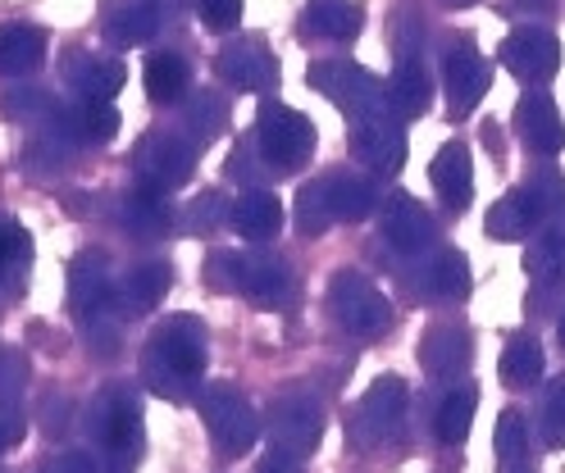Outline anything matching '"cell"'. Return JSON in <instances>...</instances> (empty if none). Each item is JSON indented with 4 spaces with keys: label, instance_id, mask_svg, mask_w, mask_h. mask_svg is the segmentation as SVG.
Returning <instances> with one entry per match:
<instances>
[{
    "label": "cell",
    "instance_id": "6da1fadb",
    "mask_svg": "<svg viewBox=\"0 0 565 473\" xmlns=\"http://www.w3.org/2000/svg\"><path fill=\"white\" fill-rule=\"evenodd\" d=\"M201 374H205V323L192 314L164 319L147 351H141V383L147 391L164 400H192L201 396Z\"/></svg>",
    "mask_w": 565,
    "mask_h": 473
},
{
    "label": "cell",
    "instance_id": "7a4b0ae2",
    "mask_svg": "<svg viewBox=\"0 0 565 473\" xmlns=\"http://www.w3.org/2000/svg\"><path fill=\"white\" fill-rule=\"evenodd\" d=\"M306 83L329 96L347 119H365V115H383V109H393L387 105V83L374 78V73L356 60H315L306 68Z\"/></svg>",
    "mask_w": 565,
    "mask_h": 473
},
{
    "label": "cell",
    "instance_id": "3957f363",
    "mask_svg": "<svg viewBox=\"0 0 565 473\" xmlns=\"http://www.w3.org/2000/svg\"><path fill=\"white\" fill-rule=\"evenodd\" d=\"M256 146H260L269 173H292L315 155V123L292 105L265 100L256 115Z\"/></svg>",
    "mask_w": 565,
    "mask_h": 473
},
{
    "label": "cell",
    "instance_id": "277c9868",
    "mask_svg": "<svg viewBox=\"0 0 565 473\" xmlns=\"http://www.w3.org/2000/svg\"><path fill=\"white\" fill-rule=\"evenodd\" d=\"M87 428L96 437V447L105 451V460H115L119 469H132V460L141 455V410L132 391L124 387L96 391L87 410Z\"/></svg>",
    "mask_w": 565,
    "mask_h": 473
},
{
    "label": "cell",
    "instance_id": "5b68a950",
    "mask_svg": "<svg viewBox=\"0 0 565 473\" xmlns=\"http://www.w3.org/2000/svg\"><path fill=\"white\" fill-rule=\"evenodd\" d=\"M329 310H333V319L347 327L351 337H365V342L383 337L387 327H393V305H387L383 291L365 273H356V269H338L333 273V282H329Z\"/></svg>",
    "mask_w": 565,
    "mask_h": 473
},
{
    "label": "cell",
    "instance_id": "8992f818",
    "mask_svg": "<svg viewBox=\"0 0 565 473\" xmlns=\"http://www.w3.org/2000/svg\"><path fill=\"white\" fill-rule=\"evenodd\" d=\"M196 406H201V419H205L210 442H215L224 455H246V451L256 447L260 415L252 410V400H246L237 387H228V383L205 387V391L196 396Z\"/></svg>",
    "mask_w": 565,
    "mask_h": 473
},
{
    "label": "cell",
    "instance_id": "52a82bcc",
    "mask_svg": "<svg viewBox=\"0 0 565 473\" xmlns=\"http://www.w3.org/2000/svg\"><path fill=\"white\" fill-rule=\"evenodd\" d=\"M196 155H201V146L188 141L183 132H147L132 146V169L141 182L173 192L196 173Z\"/></svg>",
    "mask_w": 565,
    "mask_h": 473
},
{
    "label": "cell",
    "instance_id": "ba28073f",
    "mask_svg": "<svg viewBox=\"0 0 565 473\" xmlns=\"http://www.w3.org/2000/svg\"><path fill=\"white\" fill-rule=\"evenodd\" d=\"M265 437L274 455H288V460H306L324 437V415L310 396H278L274 406L265 410Z\"/></svg>",
    "mask_w": 565,
    "mask_h": 473
},
{
    "label": "cell",
    "instance_id": "9c48e42d",
    "mask_svg": "<svg viewBox=\"0 0 565 473\" xmlns=\"http://www.w3.org/2000/svg\"><path fill=\"white\" fill-rule=\"evenodd\" d=\"M406 406H411V391H406V383L397 374L374 378V387L356 400V410H351V437H356L361 447L393 442V437L402 432Z\"/></svg>",
    "mask_w": 565,
    "mask_h": 473
},
{
    "label": "cell",
    "instance_id": "30bf717a",
    "mask_svg": "<svg viewBox=\"0 0 565 473\" xmlns=\"http://www.w3.org/2000/svg\"><path fill=\"white\" fill-rule=\"evenodd\" d=\"M347 146H351V155H356V164H365L374 178H393L406 164V128H402V119L393 115V109L351 119Z\"/></svg>",
    "mask_w": 565,
    "mask_h": 473
},
{
    "label": "cell",
    "instance_id": "8fae6325",
    "mask_svg": "<svg viewBox=\"0 0 565 473\" xmlns=\"http://www.w3.org/2000/svg\"><path fill=\"white\" fill-rule=\"evenodd\" d=\"M68 301H74L83 327L110 319V310L119 305V287L110 278V255L105 250H83L68 265Z\"/></svg>",
    "mask_w": 565,
    "mask_h": 473
},
{
    "label": "cell",
    "instance_id": "7c38bea8",
    "mask_svg": "<svg viewBox=\"0 0 565 473\" xmlns=\"http://www.w3.org/2000/svg\"><path fill=\"white\" fill-rule=\"evenodd\" d=\"M215 73L237 92H274L278 87V55L265 36H233L215 55Z\"/></svg>",
    "mask_w": 565,
    "mask_h": 473
},
{
    "label": "cell",
    "instance_id": "4fadbf2b",
    "mask_svg": "<svg viewBox=\"0 0 565 473\" xmlns=\"http://www.w3.org/2000/svg\"><path fill=\"white\" fill-rule=\"evenodd\" d=\"M488 83H492V68L475 51V42L447 46V55H443V92H447V115L451 119L475 115V105L483 100Z\"/></svg>",
    "mask_w": 565,
    "mask_h": 473
},
{
    "label": "cell",
    "instance_id": "5bb4252c",
    "mask_svg": "<svg viewBox=\"0 0 565 473\" xmlns=\"http://www.w3.org/2000/svg\"><path fill=\"white\" fill-rule=\"evenodd\" d=\"M470 359H475V337H470L466 323L438 319V323L424 327V337H419V364H424V374H429V378H438V383L461 378L470 369Z\"/></svg>",
    "mask_w": 565,
    "mask_h": 473
},
{
    "label": "cell",
    "instance_id": "9a60e30c",
    "mask_svg": "<svg viewBox=\"0 0 565 473\" xmlns=\"http://www.w3.org/2000/svg\"><path fill=\"white\" fill-rule=\"evenodd\" d=\"M498 55H502V64L515 73L520 83H534V87H543L552 73L561 68V42L547 28H534V23L507 32V42H502Z\"/></svg>",
    "mask_w": 565,
    "mask_h": 473
},
{
    "label": "cell",
    "instance_id": "2e32d148",
    "mask_svg": "<svg viewBox=\"0 0 565 473\" xmlns=\"http://www.w3.org/2000/svg\"><path fill=\"white\" fill-rule=\"evenodd\" d=\"M379 228H383V241L397 255H411V260L434 250V218L406 192H393L379 205Z\"/></svg>",
    "mask_w": 565,
    "mask_h": 473
},
{
    "label": "cell",
    "instance_id": "e0dca14e",
    "mask_svg": "<svg viewBox=\"0 0 565 473\" xmlns=\"http://www.w3.org/2000/svg\"><path fill=\"white\" fill-rule=\"evenodd\" d=\"M237 291L260 310H278L292 297V269L274 250H237Z\"/></svg>",
    "mask_w": 565,
    "mask_h": 473
},
{
    "label": "cell",
    "instance_id": "ac0fdd59",
    "mask_svg": "<svg viewBox=\"0 0 565 473\" xmlns=\"http://www.w3.org/2000/svg\"><path fill=\"white\" fill-rule=\"evenodd\" d=\"M46 128L64 146H100L119 132V109L110 100H74V105H60Z\"/></svg>",
    "mask_w": 565,
    "mask_h": 473
},
{
    "label": "cell",
    "instance_id": "d6986e66",
    "mask_svg": "<svg viewBox=\"0 0 565 473\" xmlns=\"http://www.w3.org/2000/svg\"><path fill=\"white\" fill-rule=\"evenodd\" d=\"M411 287L419 291L424 301H438V305H456L470 297V260L461 250H434L424 265H415Z\"/></svg>",
    "mask_w": 565,
    "mask_h": 473
},
{
    "label": "cell",
    "instance_id": "ffe728a7",
    "mask_svg": "<svg viewBox=\"0 0 565 473\" xmlns=\"http://www.w3.org/2000/svg\"><path fill=\"white\" fill-rule=\"evenodd\" d=\"M515 132L534 155H561L565 151V119L547 92H524L515 105Z\"/></svg>",
    "mask_w": 565,
    "mask_h": 473
},
{
    "label": "cell",
    "instance_id": "44dd1931",
    "mask_svg": "<svg viewBox=\"0 0 565 473\" xmlns=\"http://www.w3.org/2000/svg\"><path fill=\"white\" fill-rule=\"evenodd\" d=\"M64 83L74 87L78 100H115V92L124 87V60L74 51V60L64 64Z\"/></svg>",
    "mask_w": 565,
    "mask_h": 473
},
{
    "label": "cell",
    "instance_id": "7402d4cb",
    "mask_svg": "<svg viewBox=\"0 0 565 473\" xmlns=\"http://www.w3.org/2000/svg\"><path fill=\"white\" fill-rule=\"evenodd\" d=\"M429 182H434V192L443 196L447 209L461 214L470 205V196H475V164H470V151H466L461 141H447L443 151L434 155Z\"/></svg>",
    "mask_w": 565,
    "mask_h": 473
},
{
    "label": "cell",
    "instance_id": "603a6c76",
    "mask_svg": "<svg viewBox=\"0 0 565 473\" xmlns=\"http://www.w3.org/2000/svg\"><path fill=\"white\" fill-rule=\"evenodd\" d=\"M160 19H164L160 0H124V6H115L110 19H105V42L119 46V51L147 46L160 32Z\"/></svg>",
    "mask_w": 565,
    "mask_h": 473
},
{
    "label": "cell",
    "instance_id": "cb8c5ba5",
    "mask_svg": "<svg viewBox=\"0 0 565 473\" xmlns=\"http://www.w3.org/2000/svg\"><path fill=\"white\" fill-rule=\"evenodd\" d=\"M119 224L132 237H164L173 228V209H169L160 187H151V182H137V187L119 201Z\"/></svg>",
    "mask_w": 565,
    "mask_h": 473
},
{
    "label": "cell",
    "instance_id": "d4e9b609",
    "mask_svg": "<svg viewBox=\"0 0 565 473\" xmlns=\"http://www.w3.org/2000/svg\"><path fill=\"white\" fill-rule=\"evenodd\" d=\"M483 228L492 241H520V237H534L543 228V214L534 205V196H529V187H511L498 205L488 209Z\"/></svg>",
    "mask_w": 565,
    "mask_h": 473
},
{
    "label": "cell",
    "instance_id": "484cf974",
    "mask_svg": "<svg viewBox=\"0 0 565 473\" xmlns=\"http://www.w3.org/2000/svg\"><path fill=\"white\" fill-rule=\"evenodd\" d=\"M524 269L539 287H556L565 278V218H547V224L529 237Z\"/></svg>",
    "mask_w": 565,
    "mask_h": 473
},
{
    "label": "cell",
    "instance_id": "4316f807",
    "mask_svg": "<svg viewBox=\"0 0 565 473\" xmlns=\"http://www.w3.org/2000/svg\"><path fill=\"white\" fill-rule=\"evenodd\" d=\"M46 60V32L32 23H6L0 28V78H23L42 68Z\"/></svg>",
    "mask_w": 565,
    "mask_h": 473
},
{
    "label": "cell",
    "instance_id": "83f0119b",
    "mask_svg": "<svg viewBox=\"0 0 565 473\" xmlns=\"http://www.w3.org/2000/svg\"><path fill=\"white\" fill-rule=\"evenodd\" d=\"M233 228L252 241H269L282 228V201L269 187H246L233 201Z\"/></svg>",
    "mask_w": 565,
    "mask_h": 473
},
{
    "label": "cell",
    "instance_id": "f1b7e54d",
    "mask_svg": "<svg viewBox=\"0 0 565 473\" xmlns=\"http://www.w3.org/2000/svg\"><path fill=\"white\" fill-rule=\"evenodd\" d=\"M365 28V10L356 0H306V32L324 42H351Z\"/></svg>",
    "mask_w": 565,
    "mask_h": 473
},
{
    "label": "cell",
    "instance_id": "f546056e",
    "mask_svg": "<svg viewBox=\"0 0 565 473\" xmlns=\"http://www.w3.org/2000/svg\"><path fill=\"white\" fill-rule=\"evenodd\" d=\"M324 187H329L338 224H361V218H370L379 209V187L370 173H329Z\"/></svg>",
    "mask_w": 565,
    "mask_h": 473
},
{
    "label": "cell",
    "instance_id": "4dcf8cb0",
    "mask_svg": "<svg viewBox=\"0 0 565 473\" xmlns=\"http://www.w3.org/2000/svg\"><path fill=\"white\" fill-rule=\"evenodd\" d=\"M429 96H434V87H429V73H424L419 55L397 60L393 78H387V105H393V115L402 123L415 119V115H424V109H429Z\"/></svg>",
    "mask_w": 565,
    "mask_h": 473
},
{
    "label": "cell",
    "instance_id": "1f68e13d",
    "mask_svg": "<svg viewBox=\"0 0 565 473\" xmlns=\"http://www.w3.org/2000/svg\"><path fill=\"white\" fill-rule=\"evenodd\" d=\"M228 132V100L215 87H201L183 105V137L196 146H210Z\"/></svg>",
    "mask_w": 565,
    "mask_h": 473
},
{
    "label": "cell",
    "instance_id": "d6a6232c",
    "mask_svg": "<svg viewBox=\"0 0 565 473\" xmlns=\"http://www.w3.org/2000/svg\"><path fill=\"white\" fill-rule=\"evenodd\" d=\"M141 83H147V96L156 105H179L183 96H192V64L173 51H160L141 68Z\"/></svg>",
    "mask_w": 565,
    "mask_h": 473
},
{
    "label": "cell",
    "instance_id": "836d02e7",
    "mask_svg": "<svg viewBox=\"0 0 565 473\" xmlns=\"http://www.w3.org/2000/svg\"><path fill=\"white\" fill-rule=\"evenodd\" d=\"M475 406H479V391L470 383L447 387V396L438 400V410H434V437H438L443 447H461L466 437H470Z\"/></svg>",
    "mask_w": 565,
    "mask_h": 473
},
{
    "label": "cell",
    "instance_id": "e575fe53",
    "mask_svg": "<svg viewBox=\"0 0 565 473\" xmlns=\"http://www.w3.org/2000/svg\"><path fill=\"white\" fill-rule=\"evenodd\" d=\"M169 282H173V273H169L164 260H151V265L128 269L124 287H119V305H124V314H147V310H156V305L164 301Z\"/></svg>",
    "mask_w": 565,
    "mask_h": 473
},
{
    "label": "cell",
    "instance_id": "d590c367",
    "mask_svg": "<svg viewBox=\"0 0 565 473\" xmlns=\"http://www.w3.org/2000/svg\"><path fill=\"white\" fill-rule=\"evenodd\" d=\"M32 265V237L19 218L0 214V297H14Z\"/></svg>",
    "mask_w": 565,
    "mask_h": 473
},
{
    "label": "cell",
    "instance_id": "8d00e7d4",
    "mask_svg": "<svg viewBox=\"0 0 565 473\" xmlns=\"http://www.w3.org/2000/svg\"><path fill=\"white\" fill-rule=\"evenodd\" d=\"M547 369V359H543V346L534 337H511L502 346V359H498V374L507 387H534Z\"/></svg>",
    "mask_w": 565,
    "mask_h": 473
},
{
    "label": "cell",
    "instance_id": "74e56055",
    "mask_svg": "<svg viewBox=\"0 0 565 473\" xmlns=\"http://www.w3.org/2000/svg\"><path fill=\"white\" fill-rule=\"evenodd\" d=\"M292 218H297V228L306 237H320L338 224V214H333V201H329V187H324V178H315L306 182V187L297 192V205H292Z\"/></svg>",
    "mask_w": 565,
    "mask_h": 473
},
{
    "label": "cell",
    "instance_id": "f35d334b",
    "mask_svg": "<svg viewBox=\"0 0 565 473\" xmlns=\"http://www.w3.org/2000/svg\"><path fill=\"white\" fill-rule=\"evenodd\" d=\"M492 451H498V464L507 473H520L524 469V460H529V428H524V415L520 410H502L498 437H492Z\"/></svg>",
    "mask_w": 565,
    "mask_h": 473
},
{
    "label": "cell",
    "instance_id": "ab89813d",
    "mask_svg": "<svg viewBox=\"0 0 565 473\" xmlns=\"http://www.w3.org/2000/svg\"><path fill=\"white\" fill-rule=\"evenodd\" d=\"M224 224H233V205H228V196L224 192H201L192 205H188V214H183V228L188 233H196V237H210V233H220Z\"/></svg>",
    "mask_w": 565,
    "mask_h": 473
},
{
    "label": "cell",
    "instance_id": "60d3db41",
    "mask_svg": "<svg viewBox=\"0 0 565 473\" xmlns=\"http://www.w3.org/2000/svg\"><path fill=\"white\" fill-rule=\"evenodd\" d=\"M539 432L552 451L565 447V374H556L547 387H543V400H539Z\"/></svg>",
    "mask_w": 565,
    "mask_h": 473
},
{
    "label": "cell",
    "instance_id": "b9f144b4",
    "mask_svg": "<svg viewBox=\"0 0 565 473\" xmlns=\"http://www.w3.org/2000/svg\"><path fill=\"white\" fill-rule=\"evenodd\" d=\"M0 109H6L10 119H23V123L46 128V123L55 119V109H60V105H55L51 96H42V92H32V87H19V92L6 96V105H0Z\"/></svg>",
    "mask_w": 565,
    "mask_h": 473
},
{
    "label": "cell",
    "instance_id": "7bdbcfd3",
    "mask_svg": "<svg viewBox=\"0 0 565 473\" xmlns=\"http://www.w3.org/2000/svg\"><path fill=\"white\" fill-rule=\"evenodd\" d=\"M524 187H529V196H534L543 224H547V218H565V178L561 173L543 169L534 182H524Z\"/></svg>",
    "mask_w": 565,
    "mask_h": 473
},
{
    "label": "cell",
    "instance_id": "ee69618b",
    "mask_svg": "<svg viewBox=\"0 0 565 473\" xmlns=\"http://www.w3.org/2000/svg\"><path fill=\"white\" fill-rule=\"evenodd\" d=\"M228 173H233L237 182H246V187H256V178L265 173V155H260L256 137H252V141H237V146H233V155H228Z\"/></svg>",
    "mask_w": 565,
    "mask_h": 473
},
{
    "label": "cell",
    "instance_id": "f6af8a7d",
    "mask_svg": "<svg viewBox=\"0 0 565 473\" xmlns=\"http://www.w3.org/2000/svg\"><path fill=\"white\" fill-rule=\"evenodd\" d=\"M196 14L210 32H233L242 23V0H196Z\"/></svg>",
    "mask_w": 565,
    "mask_h": 473
},
{
    "label": "cell",
    "instance_id": "bcb514c9",
    "mask_svg": "<svg viewBox=\"0 0 565 473\" xmlns=\"http://www.w3.org/2000/svg\"><path fill=\"white\" fill-rule=\"evenodd\" d=\"M28 387V359L10 346H0V400H14Z\"/></svg>",
    "mask_w": 565,
    "mask_h": 473
},
{
    "label": "cell",
    "instance_id": "7dc6e473",
    "mask_svg": "<svg viewBox=\"0 0 565 473\" xmlns=\"http://www.w3.org/2000/svg\"><path fill=\"white\" fill-rule=\"evenodd\" d=\"M205 282L215 291H237V250H220L205 260Z\"/></svg>",
    "mask_w": 565,
    "mask_h": 473
},
{
    "label": "cell",
    "instance_id": "c3c4849f",
    "mask_svg": "<svg viewBox=\"0 0 565 473\" xmlns=\"http://www.w3.org/2000/svg\"><path fill=\"white\" fill-rule=\"evenodd\" d=\"M23 432H28V419L23 410L14 406V400H0V455L14 451L23 442Z\"/></svg>",
    "mask_w": 565,
    "mask_h": 473
},
{
    "label": "cell",
    "instance_id": "681fc988",
    "mask_svg": "<svg viewBox=\"0 0 565 473\" xmlns=\"http://www.w3.org/2000/svg\"><path fill=\"white\" fill-rule=\"evenodd\" d=\"M55 473H96V460L87 451H64L60 464H55Z\"/></svg>",
    "mask_w": 565,
    "mask_h": 473
},
{
    "label": "cell",
    "instance_id": "f907efd6",
    "mask_svg": "<svg viewBox=\"0 0 565 473\" xmlns=\"http://www.w3.org/2000/svg\"><path fill=\"white\" fill-rule=\"evenodd\" d=\"M256 473H297V460H288V455H265Z\"/></svg>",
    "mask_w": 565,
    "mask_h": 473
},
{
    "label": "cell",
    "instance_id": "816d5d0a",
    "mask_svg": "<svg viewBox=\"0 0 565 473\" xmlns=\"http://www.w3.org/2000/svg\"><path fill=\"white\" fill-rule=\"evenodd\" d=\"M515 10H524V14H552L556 10V0H511Z\"/></svg>",
    "mask_w": 565,
    "mask_h": 473
},
{
    "label": "cell",
    "instance_id": "f5cc1de1",
    "mask_svg": "<svg viewBox=\"0 0 565 473\" xmlns=\"http://www.w3.org/2000/svg\"><path fill=\"white\" fill-rule=\"evenodd\" d=\"M443 6H451V10H466V6H475V0H443Z\"/></svg>",
    "mask_w": 565,
    "mask_h": 473
},
{
    "label": "cell",
    "instance_id": "db71d44e",
    "mask_svg": "<svg viewBox=\"0 0 565 473\" xmlns=\"http://www.w3.org/2000/svg\"><path fill=\"white\" fill-rule=\"evenodd\" d=\"M556 337H561V346H565V314H561V323H556Z\"/></svg>",
    "mask_w": 565,
    "mask_h": 473
}]
</instances>
